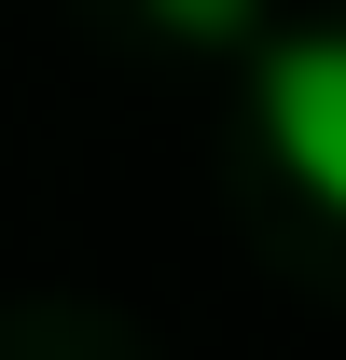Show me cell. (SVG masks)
Returning a JSON list of instances; mask_svg holds the SVG:
<instances>
[{
  "mask_svg": "<svg viewBox=\"0 0 346 360\" xmlns=\"http://www.w3.org/2000/svg\"><path fill=\"white\" fill-rule=\"evenodd\" d=\"M263 139H277V167L346 222V28L263 42Z\"/></svg>",
  "mask_w": 346,
  "mask_h": 360,
  "instance_id": "obj_1",
  "label": "cell"
},
{
  "mask_svg": "<svg viewBox=\"0 0 346 360\" xmlns=\"http://www.w3.org/2000/svg\"><path fill=\"white\" fill-rule=\"evenodd\" d=\"M167 42H194V56H236V42H263V0H139Z\"/></svg>",
  "mask_w": 346,
  "mask_h": 360,
  "instance_id": "obj_2",
  "label": "cell"
}]
</instances>
